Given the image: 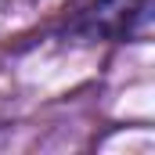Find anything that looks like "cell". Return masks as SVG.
Returning a JSON list of instances; mask_svg holds the SVG:
<instances>
[{"instance_id": "obj_1", "label": "cell", "mask_w": 155, "mask_h": 155, "mask_svg": "<svg viewBox=\"0 0 155 155\" xmlns=\"http://www.w3.org/2000/svg\"><path fill=\"white\" fill-rule=\"evenodd\" d=\"M69 33L87 43H123L152 33V0H90L69 22Z\"/></svg>"}]
</instances>
